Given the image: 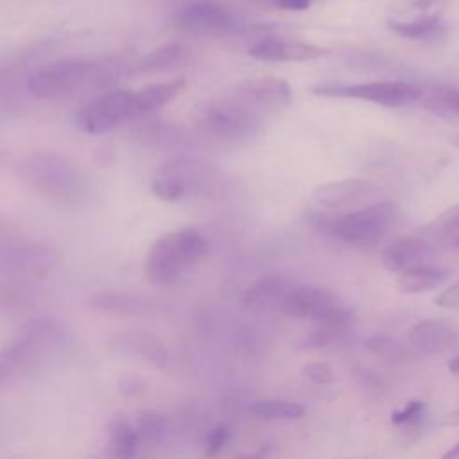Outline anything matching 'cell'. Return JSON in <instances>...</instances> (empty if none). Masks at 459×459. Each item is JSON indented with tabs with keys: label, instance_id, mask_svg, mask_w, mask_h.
<instances>
[{
	"label": "cell",
	"instance_id": "6da1fadb",
	"mask_svg": "<svg viewBox=\"0 0 459 459\" xmlns=\"http://www.w3.org/2000/svg\"><path fill=\"white\" fill-rule=\"evenodd\" d=\"M14 174L27 190L59 206H75L88 192L81 169L56 151H32L25 154L16 163Z\"/></svg>",
	"mask_w": 459,
	"mask_h": 459
},
{
	"label": "cell",
	"instance_id": "7a4b0ae2",
	"mask_svg": "<svg viewBox=\"0 0 459 459\" xmlns=\"http://www.w3.org/2000/svg\"><path fill=\"white\" fill-rule=\"evenodd\" d=\"M204 237L192 228L174 230L158 237L145 258V276L154 285L178 281L206 253Z\"/></svg>",
	"mask_w": 459,
	"mask_h": 459
},
{
	"label": "cell",
	"instance_id": "3957f363",
	"mask_svg": "<svg viewBox=\"0 0 459 459\" xmlns=\"http://www.w3.org/2000/svg\"><path fill=\"white\" fill-rule=\"evenodd\" d=\"M111 82L108 68L90 59H63L36 70L27 82L38 99H61L84 90H99Z\"/></svg>",
	"mask_w": 459,
	"mask_h": 459
},
{
	"label": "cell",
	"instance_id": "277c9868",
	"mask_svg": "<svg viewBox=\"0 0 459 459\" xmlns=\"http://www.w3.org/2000/svg\"><path fill=\"white\" fill-rule=\"evenodd\" d=\"M57 262V253L30 238L23 228L0 212V267L16 274H45Z\"/></svg>",
	"mask_w": 459,
	"mask_h": 459
},
{
	"label": "cell",
	"instance_id": "5b68a950",
	"mask_svg": "<svg viewBox=\"0 0 459 459\" xmlns=\"http://www.w3.org/2000/svg\"><path fill=\"white\" fill-rule=\"evenodd\" d=\"M400 221L398 206L391 201L366 204L333 221V235L346 244L369 247L391 233Z\"/></svg>",
	"mask_w": 459,
	"mask_h": 459
},
{
	"label": "cell",
	"instance_id": "8992f818",
	"mask_svg": "<svg viewBox=\"0 0 459 459\" xmlns=\"http://www.w3.org/2000/svg\"><path fill=\"white\" fill-rule=\"evenodd\" d=\"M197 127L222 142H246L260 131V120L255 111L240 102L217 100L201 106L195 111Z\"/></svg>",
	"mask_w": 459,
	"mask_h": 459
},
{
	"label": "cell",
	"instance_id": "52a82bcc",
	"mask_svg": "<svg viewBox=\"0 0 459 459\" xmlns=\"http://www.w3.org/2000/svg\"><path fill=\"white\" fill-rule=\"evenodd\" d=\"M316 95L325 97H346L369 100L380 106L398 108L414 104L423 97V91L411 82L403 81H375V82H360V84H321L314 88Z\"/></svg>",
	"mask_w": 459,
	"mask_h": 459
},
{
	"label": "cell",
	"instance_id": "ba28073f",
	"mask_svg": "<svg viewBox=\"0 0 459 459\" xmlns=\"http://www.w3.org/2000/svg\"><path fill=\"white\" fill-rule=\"evenodd\" d=\"M131 90H108L91 97L75 115V124L82 133L104 134L131 120Z\"/></svg>",
	"mask_w": 459,
	"mask_h": 459
},
{
	"label": "cell",
	"instance_id": "9c48e42d",
	"mask_svg": "<svg viewBox=\"0 0 459 459\" xmlns=\"http://www.w3.org/2000/svg\"><path fill=\"white\" fill-rule=\"evenodd\" d=\"M183 32L199 36H219L235 27V16L224 5L212 0H197L183 5L176 14Z\"/></svg>",
	"mask_w": 459,
	"mask_h": 459
},
{
	"label": "cell",
	"instance_id": "30bf717a",
	"mask_svg": "<svg viewBox=\"0 0 459 459\" xmlns=\"http://www.w3.org/2000/svg\"><path fill=\"white\" fill-rule=\"evenodd\" d=\"M108 350L118 357H140L145 362L165 369L169 368L170 355L161 339L145 330H124L108 339Z\"/></svg>",
	"mask_w": 459,
	"mask_h": 459
},
{
	"label": "cell",
	"instance_id": "8fae6325",
	"mask_svg": "<svg viewBox=\"0 0 459 459\" xmlns=\"http://www.w3.org/2000/svg\"><path fill=\"white\" fill-rule=\"evenodd\" d=\"M237 99L242 106L265 111H276L290 102V86L283 79L260 77L247 79L237 86Z\"/></svg>",
	"mask_w": 459,
	"mask_h": 459
},
{
	"label": "cell",
	"instance_id": "7c38bea8",
	"mask_svg": "<svg viewBox=\"0 0 459 459\" xmlns=\"http://www.w3.org/2000/svg\"><path fill=\"white\" fill-rule=\"evenodd\" d=\"M341 303L335 294L319 287H294L281 301L283 314L298 319L317 321L339 308Z\"/></svg>",
	"mask_w": 459,
	"mask_h": 459
},
{
	"label": "cell",
	"instance_id": "4fadbf2b",
	"mask_svg": "<svg viewBox=\"0 0 459 459\" xmlns=\"http://www.w3.org/2000/svg\"><path fill=\"white\" fill-rule=\"evenodd\" d=\"M459 342V328L448 319H425L416 323L409 332V344L414 351L439 355Z\"/></svg>",
	"mask_w": 459,
	"mask_h": 459
},
{
	"label": "cell",
	"instance_id": "5bb4252c",
	"mask_svg": "<svg viewBox=\"0 0 459 459\" xmlns=\"http://www.w3.org/2000/svg\"><path fill=\"white\" fill-rule=\"evenodd\" d=\"M377 192L378 188L368 179H341L317 186L314 197L325 208H353L373 199Z\"/></svg>",
	"mask_w": 459,
	"mask_h": 459
},
{
	"label": "cell",
	"instance_id": "9a60e30c",
	"mask_svg": "<svg viewBox=\"0 0 459 459\" xmlns=\"http://www.w3.org/2000/svg\"><path fill=\"white\" fill-rule=\"evenodd\" d=\"M436 255L430 242L418 237H403L393 240L382 249V264L391 273H402L405 269L423 265Z\"/></svg>",
	"mask_w": 459,
	"mask_h": 459
},
{
	"label": "cell",
	"instance_id": "2e32d148",
	"mask_svg": "<svg viewBox=\"0 0 459 459\" xmlns=\"http://www.w3.org/2000/svg\"><path fill=\"white\" fill-rule=\"evenodd\" d=\"M328 50L308 45V43H299V41H283L278 38H262L256 43L249 45L247 54L255 59L260 61H281V63H290V61H308V59H317L325 56Z\"/></svg>",
	"mask_w": 459,
	"mask_h": 459
},
{
	"label": "cell",
	"instance_id": "e0dca14e",
	"mask_svg": "<svg viewBox=\"0 0 459 459\" xmlns=\"http://www.w3.org/2000/svg\"><path fill=\"white\" fill-rule=\"evenodd\" d=\"M353 328H355V316L348 308L339 307L316 321V326L308 333L307 342L312 348L337 346V344H342L351 335Z\"/></svg>",
	"mask_w": 459,
	"mask_h": 459
},
{
	"label": "cell",
	"instance_id": "ac0fdd59",
	"mask_svg": "<svg viewBox=\"0 0 459 459\" xmlns=\"http://www.w3.org/2000/svg\"><path fill=\"white\" fill-rule=\"evenodd\" d=\"M185 90L183 79L174 81H161L147 84L131 95V120L138 117H145L161 106L169 104L172 99H176Z\"/></svg>",
	"mask_w": 459,
	"mask_h": 459
},
{
	"label": "cell",
	"instance_id": "d6986e66",
	"mask_svg": "<svg viewBox=\"0 0 459 459\" xmlns=\"http://www.w3.org/2000/svg\"><path fill=\"white\" fill-rule=\"evenodd\" d=\"M290 283L281 276H264L256 280L242 296V307L249 310H265L280 307L283 298L292 290Z\"/></svg>",
	"mask_w": 459,
	"mask_h": 459
},
{
	"label": "cell",
	"instance_id": "ffe728a7",
	"mask_svg": "<svg viewBox=\"0 0 459 459\" xmlns=\"http://www.w3.org/2000/svg\"><path fill=\"white\" fill-rule=\"evenodd\" d=\"M90 305L106 314L115 316H147L152 312V303L143 296L122 290H106L91 298Z\"/></svg>",
	"mask_w": 459,
	"mask_h": 459
},
{
	"label": "cell",
	"instance_id": "44dd1931",
	"mask_svg": "<svg viewBox=\"0 0 459 459\" xmlns=\"http://www.w3.org/2000/svg\"><path fill=\"white\" fill-rule=\"evenodd\" d=\"M450 274H452V271L446 267L423 264V265H416V267L402 271L396 283H398L400 290L416 294V292L437 289L450 278Z\"/></svg>",
	"mask_w": 459,
	"mask_h": 459
},
{
	"label": "cell",
	"instance_id": "7402d4cb",
	"mask_svg": "<svg viewBox=\"0 0 459 459\" xmlns=\"http://www.w3.org/2000/svg\"><path fill=\"white\" fill-rule=\"evenodd\" d=\"M108 450L115 459L138 457V436L124 414H113L108 421Z\"/></svg>",
	"mask_w": 459,
	"mask_h": 459
},
{
	"label": "cell",
	"instance_id": "603a6c76",
	"mask_svg": "<svg viewBox=\"0 0 459 459\" xmlns=\"http://www.w3.org/2000/svg\"><path fill=\"white\" fill-rule=\"evenodd\" d=\"M249 409L264 420H299L305 414V407L301 403L278 398L256 400Z\"/></svg>",
	"mask_w": 459,
	"mask_h": 459
},
{
	"label": "cell",
	"instance_id": "cb8c5ba5",
	"mask_svg": "<svg viewBox=\"0 0 459 459\" xmlns=\"http://www.w3.org/2000/svg\"><path fill=\"white\" fill-rule=\"evenodd\" d=\"M387 27L402 38L427 39V38H432V36L439 34L443 23H441L439 16H425V18H418V20H412V22L389 20Z\"/></svg>",
	"mask_w": 459,
	"mask_h": 459
},
{
	"label": "cell",
	"instance_id": "d4e9b609",
	"mask_svg": "<svg viewBox=\"0 0 459 459\" xmlns=\"http://www.w3.org/2000/svg\"><path fill=\"white\" fill-rule=\"evenodd\" d=\"M136 436H138V445H158L163 441L165 432H167V421L161 414L154 412V411H143L140 412L138 420H136Z\"/></svg>",
	"mask_w": 459,
	"mask_h": 459
},
{
	"label": "cell",
	"instance_id": "484cf974",
	"mask_svg": "<svg viewBox=\"0 0 459 459\" xmlns=\"http://www.w3.org/2000/svg\"><path fill=\"white\" fill-rule=\"evenodd\" d=\"M183 52H185V48L179 43H167V45L158 47V48L151 50L149 54H145L138 63V70H142V72L163 70V68L174 65L176 61H179Z\"/></svg>",
	"mask_w": 459,
	"mask_h": 459
},
{
	"label": "cell",
	"instance_id": "4316f807",
	"mask_svg": "<svg viewBox=\"0 0 459 459\" xmlns=\"http://www.w3.org/2000/svg\"><path fill=\"white\" fill-rule=\"evenodd\" d=\"M427 418V403L421 400H409L403 407L391 412V423L405 432L420 430Z\"/></svg>",
	"mask_w": 459,
	"mask_h": 459
},
{
	"label": "cell",
	"instance_id": "83f0119b",
	"mask_svg": "<svg viewBox=\"0 0 459 459\" xmlns=\"http://www.w3.org/2000/svg\"><path fill=\"white\" fill-rule=\"evenodd\" d=\"M423 104L427 109L436 111L441 117H459V90L437 88L425 97Z\"/></svg>",
	"mask_w": 459,
	"mask_h": 459
},
{
	"label": "cell",
	"instance_id": "f1b7e54d",
	"mask_svg": "<svg viewBox=\"0 0 459 459\" xmlns=\"http://www.w3.org/2000/svg\"><path fill=\"white\" fill-rule=\"evenodd\" d=\"M366 348L387 360H405L409 359V346L403 344L402 341L387 335H375L366 341Z\"/></svg>",
	"mask_w": 459,
	"mask_h": 459
},
{
	"label": "cell",
	"instance_id": "f546056e",
	"mask_svg": "<svg viewBox=\"0 0 459 459\" xmlns=\"http://www.w3.org/2000/svg\"><path fill=\"white\" fill-rule=\"evenodd\" d=\"M230 439H231V430H230L228 425L219 423L213 429H210L206 437H204V454H206V457L208 459L215 457L228 445Z\"/></svg>",
	"mask_w": 459,
	"mask_h": 459
},
{
	"label": "cell",
	"instance_id": "4dcf8cb0",
	"mask_svg": "<svg viewBox=\"0 0 459 459\" xmlns=\"http://www.w3.org/2000/svg\"><path fill=\"white\" fill-rule=\"evenodd\" d=\"M430 228L436 230V231L441 233V235L450 237V240H452L454 237H457V235H459V204L446 208V210L430 224Z\"/></svg>",
	"mask_w": 459,
	"mask_h": 459
},
{
	"label": "cell",
	"instance_id": "1f68e13d",
	"mask_svg": "<svg viewBox=\"0 0 459 459\" xmlns=\"http://www.w3.org/2000/svg\"><path fill=\"white\" fill-rule=\"evenodd\" d=\"M301 375L316 385H328L335 380L333 369L326 362H308L301 368Z\"/></svg>",
	"mask_w": 459,
	"mask_h": 459
},
{
	"label": "cell",
	"instance_id": "d6a6232c",
	"mask_svg": "<svg viewBox=\"0 0 459 459\" xmlns=\"http://www.w3.org/2000/svg\"><path fill=\"white\" fill-rule=\"evenodd\" d=\"M434 305L446 310H459V280H455L443 292H439L434 298Z\"/></svg>",
	"mask_w": 459,
	"mask_h": 459
},
{
	"label": "cell",
	"instance_id": "836d02e7",
	"mask_svg": "<svg viewBox=\"0 0 459 459\" xmlns=\"http://www.w3.org/2000/svg\"><path fill=\"white\" fill-rule=\"evenodd\" d=\"M118 389H120V393L124 396L133 398V396H138V394H142L145 391V382L140 377L127 373V375H124L118 380Z\"/></svg>",
	"mask_w": 459,
	"mask_h": 459
},
{
	"label": "cell",
	"instance_id": "e575fe53",
	"mask_svg": "<svg viewBox=\"0 0 459 459\" xmlns=\"http://www.w3.org/2000/svg\"><path fill=\"white\" fill-rule=\"evenodd\" d=\"M262 2H267L285 11H305L310 5V0H262Z\"/></svg>",
	"mask_w": 459,
	"mask_h": 459
},
{
	"label": "cell",
	"instance_id": "d590c367",
	"mask_svg": "<svg viewBox=\"0 0 459 459\" xmlns=\"http://www.w3.org/2000/svg\"><path fill=\"white\" fill-rule=\"evenodd\" d=\"M273 452V445L267 441V443H262L255 452H244V454H238L235 459H267Z\"/></svg>",
	"mask_w": 459,
	"mask_h": 459
},
{
	"label": "cell",
	"instance_id": "8d00e7d4",
	"mask_svg": "<svg viewBox=\"0 0 459 459\" xmlns=\"http://www.w3.org/2000/svg\"><path fill=\"white\" fill-rule=\"evenodd\" d=\"M445 425H450V427H459V405L450 411L446 416H445Z\"/></svg>",
	"mask_w": 459,
	"mask_h": 459
},
{
	"label": "cell",
	"instance_id": "74e56055",
	"mask_svg": "<svg viewBox=\"0 0 459 459\" xmlns=\"http://www.w3.org/2000/svg\"><path fill=\"white\" fill-rule=\"evenodd\" d=\"M11 375H14V373H13V369H11V368H9V366L0 359V384H4Z\"/></svg>",
	"mask_w": 459,
	"mask_h": 459
},
{
	"label": "cell",
	"instance_id": "f35d334b",
	"mask_svg": "<svg viewBox=\"0 0 459 459\" xmlns=\"http://www.w3.org/2000/svg\"><path fill=\"white\" fill-rule=\"evenodd\" d=\"M441 459H459V441L455 445H452L443 455Z\"/></svg>",
	"mask_w": 459,
	"mask_h": 459
},
{
	"label": "cell",
	"instance_id": "ab89813d",
	"mask_svg": "<svg viewBox=\"0 0 459 459\" xmlns=\"http://www.w3.org/2000/svg\"><path fill=\"white\" fill-rule=\"evenodd\" d=\"M448 369H450V373L459 375V355L448 362Z\"/></svg>",
	"mask_w": 459,
	"mask_h": 459
},
{
	"label": "cell",
	"instance_id": "60d3db41",
	"mask_svg": "<svg viewBox=\"0 0 459 459\" xmlns=\"http://www.w3.org/2000/svg\"><path fill=\"white\" fill-rule=\"evenodd\" d=\"M450 242H452V246H454L455 249H459V235H457V237H454Z\"/></svg>",
	"mask_w": 459,
	"mask_h": 459
},
{
	"label": "cell",
	"instance_id": "b9f144b4",
	"mask_svg": "<svg viewBox=\"0 0 459 459\" xmlns=\"http://www.w3.org/2000/svg\"><path fill=\"white\" fill-rule=\"evenodd\" d=\"M452 145H455V147H459V136H455V138H452Z\"/></svg>",
	"mask_w": 459,
	"mask_h": 459
}]
</instances>
